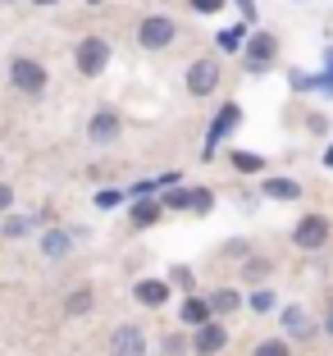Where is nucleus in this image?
Segmentation results:
<instances>
[{
  "label": "nucleus",
  "mask_w": 333,
  "mask_h": 356,
  "mask_svg": "<svg viewBox=\"0 0 333 356\" xmlns=\"http://www.w3.org/2000/svg\"><path fill=\"white\" fill-rule=\"evenodd\" d=\"M73 64H78L83 78H101L105 64H110V42H105V37H83L78 51H73Z\"/></svg>",
  "instance_id": "obj_1"
},
{
  "label": "nucleus",
  "mask_w": 333,
  "mask_h": 356,
  "mask_svg": "<svg viewBox=\"0 0 333 356\" xmlns=\"http://www.w3.org/2000/svg\"><path fill=\"white\" fill-rule=\"evenodd\" d=\"M329 238H333L329 215H302L297 229H292V242H297L302 252H320V247H329Z\"/></svg>",
  "instance_id": "obj_2"
},
{
  "label": "nucleus",
  "mask_w": 333,
  "mask_h": 356,
  "mask_svg": "<svg viewBox=\"0 0 333 356\" xmlns=\"http://www.w3.org/2000/svg\"><path fill=\"white\" fill-rule=\"evenodd\" d=\"M10 83L19 87L23 96H42L46 92V64L28 60V55H14L10 60Z\"/></svg>",
  "instance_id": "obj_3"
},
{
  "label": "nucleus",
  "mask_w": 333,
  "mask_h": 356,
  "mask_svg": "<svg viewBox=\"0 0 333 356\" xmlns=\"http://www.w3.org/2000/svg\"><path fill=\"white\" fill-rule=\"evenodd\" d=\"M174 37H178V23L169 19V14H151V19H142V28H137V46H142V51H165Z\"/></svg>",
  "instance_id": "obj_4"
},
{
  "label": "nucleus",
  "mask_w": 333,
  "mask_h": 356,
  "mask_svg": "<svg viewBox=\"0 0 333 356\" xmlns=\"http://www.w3.org/2000/svg\"><path fill=\"white\" fill-rule=\"evenodd\" d=\"M279 55V42H274V32H256L247 42V74H265Z\"/></svg>",
  "instance_id": "obj_5"
},
{
  "label": "nucleus",
  "mask_w": 333,
  "mask_h": 356,
  "mask_svg": "<svg viewBox=\"0 0 333 356\" xmlns=\"http://www.w3.org/2000/svg\"><path fill=\"white\" fill-rule=\"evenodd\" d=\"M219 87V60H197L188 69V96H210Z\"/></svg>",
  "instance_id": "obj_6"
},
{
  "label": "nucleus",
  "mask_w": 333,
  "mask_h": 356,
  "mask_svg": "<svg viewBox=\"0 0 333 356\" xmlns=\"http://www.w3.org/2000/svg\"><path fill=\"white\" fill-rule=\"evenodd\" d=\"M110 356H146V334L137 325H119L110 334Z\"/></svg>",
  "instance_id": "obj_7"
},
{
  "label": "nucleus",
  "mask_w": 333,
  "mask_h": 356,
  "mask_svg": "<svg viewBox=\"0 0 333 356\" xmlns=\"http://www.w3.org/2000/svg\"><path fill=\"white\" fill-rule=\"evenodd\" d=\"M224 343H229L224 325H219V320H210V325L197 329V338H192V352H197V356H219V352H224Z\"/></svg>",
  "instance_id": "obj_8"
},
{
  "label": "nucleus",
  "mask_w": 333,
  "mask_h": 356,
  "mask_svg": "<svg viewBox=\"0 0 333 356\" xmlns=\"http://www.w3.org/2000/svg\"><path fill=\"white\" fill-rule=\"evenodd\" d=\"M87 137H92L96 147H110L119 137V115H110V110H96L92 124H87Z\"/></svg>",
  "instance_id": "obj_9"
},
{
  "label": "nucleus",
  "mask_w": 333,
  "mask_h": 356,
  "mask_svg": "<svg viewBox=\"0 0 333 356\" xmlns=\"http://www.w3.org/2000/svg\"><path fill=\"white\" fill-rule=\"evenodd\" d=\"M261 192L270 201H302V183H297V178H265Z\"/></svg>",
  "instance_id": "obj_10"
},
{
  "label": "nucleus",
  "mask_w": 333,
  "mask_h": 356,
  "mask_svg": "<svg viewBox=\"0 0 333 356\" xmlns=\"http://www.w3.org/2000/svg\"><path fill=\"white\" fill-rule=\"evenodd\" d=\"M133 293H137V302H142V306H165L169 283H160V279H142V283L133 288Z\"/></svg>",
  "instance_id": "obj_11"
},
{
  "label": "nucleus",
  "mask_w": 333,
  "mask_h": 356,
  "mask_svg": "<svg viewBox=\"0 0 333 356\" xmlns=\"http://www.w3.org/2000/svg\"><path fill=\"white\" fill-rule=\"evenodd\" d=\"M210 311H215L210 297H206V302H201V297H188V302H183V325H192V329L210 325Z\"/></svg>",
  "instance_id": "obj_12"
},
{
  "label": "nucleus",
  "mask_w": 333,
  "mask_h": 356,
  "mask_svg": "<svg viewBox=\"0 0 333 356\" xmlns=\"http://www.w3.org/2000/svg\"><path fill=\"white\" fill-rule=\"evenodd\" d=\"M69 247H73V242H69V233H64V229H46L42 233V256H51V261L69 256Z\"/></svg>",
  "instance_id": "obj_13"
},
{
  "label": "nucleus",
  "mask_w": 333,
  "mask_h": 356,
  "mask_svg": "<svg viewBox=\"0 0 333 356\" xmlns=\"http://www.w3.org/2000/svg\"><path fill=\"white\" fill-rule=\"evenodd\" d=\"M279 320H283V329H288L292 338H311V320H306V311H302V306H283V315H279Z\"/></svg>",
  "instance_id": "obj_14"
},
{
  "label": "nucleus",
  "mask_w": 333,
  "mask_h": 356,
  "mask_svg": "<svg viewBox=\"0 0 333 356\" xmlns=\"http://www.w3.org/2000/svg\"><path fill=\"white\" fill-rule=\"evenodd\" d=\"M238 119H242V110H238V105H224V110L215 115V124H210V142H219V137L229 133V128L238 124Z\"/></svg>",
  "instance_id": "obj_15"
},
{
  "label": "nucleus",
  "mask_w": 333,
  "mask_h": 356,
  "mask_svg": "<svg viewBox=\"0 0 333 356\" xmlns=\"http://www.w3.org/2000/svg\"><path fill=\"white\" fill-rule=\"evenodd\" d=\"M160 210H165V201L142 197V206H133V224H156V220H160Z\"/></svg>",
  "instance_id": "obj_16"
},
{
  "label": "nucleus",
  "mask_w": 333,
  "mask_h": 356,
  "mask_svg": "<svg viewBox=\"0 0 333 356\" xmlns=\"http://www.w3.org/2000/svg\"><path fill=\"white\" fill-rule=\"evenodd\" d=\"M210 306H215V315H233L238 311V293H233V288H215V293H210Z\"/></svg>",
  "instance_id": "obj_17"
},
{
  "label": "nucleus",
  "mask_w": 333,
  "mask_h": 356,
  "mask_svg": "<svg viewBox=\"0 0 333 356\" xmlns=\"http://www.w3.org/2000/svg\"><path fill=\"white\" fill-rule=\"evenodd\" d=\"M87 311H92V293H87V288H78V293L64 302V315H73V320H78V315H87Z\"/></svg>",
  "instance_id": "obj_18"
},
{
  "label": "nucleus",
  "mask_w": 333,
  "mask_h": 356,
  "mask_svg": "<svg viewBox=\"0 0 333 356\" xmlns=\"http://www.w3.org/2000/svg\"><path fill=\"white\" fill-rule=\"evenodd\" d=\"M233 169H238V174H256V169H265V160L261 156H251V151H233Z\"/></svg>",
  "instance_id": "obj_19"
},
{
  "label": "nucleus",
  "mask_w": 333,
  "mask_h": 356,
  "mask_svg": "<svg viewBox=\"0 0 333 356\" xmlns=\"http://www.w3.org/2000/svg\"><path fill=\"white\" fill-rule=\"evenodd\" d=\"M165 206L169 210H192V188H169L165 192Z\"/></svg>",
  "instance_id": "obj_20"
},
{
  "label": "nucleus",
  "mask_w": 333,
  "mask_h": 356,
  "mask_svg": "<svg viewBox=\"0 0 333 356\" xmlns=\"http://www.w3.org/2000/svg\"><path fill=\"white\" fill-rule=\"evenodd\" d=\"M169 279H174V288H183V293H192V288H197V274H192L188 265H174V270H169Z\"/></svg>",
  "instance_id": "obj_21"
},
{
  "label": "nucleus",
  "mask_w": 333,
  "mask_h": 356,
  "mask_svg": "<svg viewBox=\"0 0 333 356\" xmlns=\"http://www.w3.org/2000/svg\"><path fill=\"white\" fill-rule=\"evenodd\" d=\"M251 356H292V352H288V343H283V338H265V343L256 347Z\"/></svg>",
  "instance_id": "obj_22"
},
{
  "label": "nucleus",
  "mask_w": 333,
  "mask_h": 356,
  "mask_svg": "<svg viewBox=\"0 0 333 356\" xmlns=\"http://www.w3.org/2000/svg\"><path fill=\"white\" fill-rule=\"evenodd\" d=\"M28 229H32V220H23V215H10V220H5V238H23Z\"/></svg>",
  "instance_id": "obj_23"
},
{
  "label": "nucleus",
  "mask_w": 333,
  "mask_h": 356,
  "mask_svg": "<svg viewBox=\"0 0 333 356\" xmlns=\"http://www.w3.org/2000/svg\"><path fill=\"white\" fill-rule=\"evenodd\" d=\"M210 206H215V197H210L206 188H192V210H197V215H206Z\"/></svg>",
  "instance_id": "obj_24"
},
{
  "label": "nucleus",
  "mask_w": 333,
  "mask_h": 356,
  "mask_svg": "<svg viewBox=\"0 0 333 356\" xmlns=\"http://www.w3.org/2000/svg\"><path fill=\"white\" fill-rule=\"evenodd\" d=\"M261 274H270V261H256V256H251V261H247V270H242V279H251V283H256Z\"/></svg>",
  "instance_id": "obj_25"
},
{
  "label": "nucleus",
  "mask_w": 333,
  "mask_h": 356,
  "mask_svg": "<svg viewBox=\"0 0 333 356\" xmlns=\"http://www.w3.org/2000/svg\"><path fill=\"white\" fill-rule=\"evenodd\" d=\"M192 10H197V14H219V10H224V0H192Z\"/></svg>",
  "instance_id": "obj_26"
},
{
  "label": "nucleus",
  "mask_w": 333,
  "mask_h": 356,
  "mask_svg": "<svg viewBox=\"0 0 333 356\" xmlns=\"http://www.w3.org/2000/svg\"><path fill=\"white\" fill-rule=\"evenodd\" d=\"M119 201H124V197H119V192H115V188H110V192H96V206H101V210H110V206H119Z\"/></svg>",
  "instance_id": "obj_27"
},
{
  "label": "nucleus",
  "mask_w": 333,
  "mask_h": 356,
  "mask_svg": "<svg viewBox=\"0 0 333 356\" xmlns=\"http://www.w3.org/2000/svg\"><path fill=\"white\" fill-rule=\"evenodd\" d=\"M270 306H274L270 293H251V311H270Z\"/></svg>",
  "instance_id": "obj_28"
},
{
  "label": "nucleus",
  "mask_w": 333,
  "mask_h": 356,
  "mask_svg": "<svg viewBox=\"0 0 333 356\" xmlns=\"http://www.w3.org/2000/svg\"><path fill=\"white\" fill-rule=\"evenodd\" d=\"M165 352H169V356H183L188 347H183V338H178V334H169V338H165Z\"/></svg>",
  "instance_id": "obj_29"
},
{
  "label": "nucleus",
  "mask_w": 333,
  "mask_h": 356,
  "mask_svg": "<svg viewBox=\"0 0 333 356\" xmlns=\"http://www.w3.org/2000/svg\"><path fill=\"white\" fill-rule=\"evenodd\" d=\"M242 42V32L238 28H233V32H224V37H219V46H224V51H233V46H238Z\"/></svg>",
  "instance_id": "obj_30"
},
{
  "label": "nucleus",
  "mask_w": 333,
  "mask_h": 356,
  "mask_svg": "<svg viewBox=\"0 0 333 356\" xmlns=\"http://www.w3.org/2000/svg\"><path fill=\"white\" fill-rule=\"evenodd\" d=\"M10 206H14V188L5 183V188H0V210H10Z\"/></svg>",
  "instance_id": "obj_31"
},
{
  "label": "nucleus",
  "mask_w": 333,
  "mask_h": 356,
  "mask_svg": "<svg viewBox=\"0 0 333 356\" xmlns=\"http://www.w3.org/2000/svg\"><path fill=\"white\" fill-rule=\"evenodd\" d=\"M324 165H329V169H333V147H329V151H324Z\"/></svg>",
  "instance_id": "obj_32"
},
{
  "label": "nucleus",
  "mask_w": 333,
  "mask_h": 356,
  "mask_svg": "<svg viewBox=\"0 0 333 356\" xmlns=\"http://www.w3.org/2000/svg\"><path fill=\"white\" fill-rule=\"evenodd\" d=\"M37 5H55V0H37Z\"/></svg>",
  "instance_id": "obj_33"
}]
</instances>
